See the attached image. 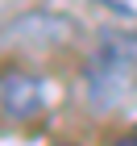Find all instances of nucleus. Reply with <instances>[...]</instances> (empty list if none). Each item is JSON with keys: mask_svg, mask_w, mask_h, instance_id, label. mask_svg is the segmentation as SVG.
<instances>
[{"mask_svg": "<svg viewBox=\"0 0 137 146\" xmlns=\"http://www.w3.org/2000/svg\"><path fill=\"white\" fill-rule=\"evenodd\" d=\"M137 84V38H108L83 67V96L96 113H108Z\"/></svg>", "mask_w": 137, "mask_h": 146, "instance_id": "f257e3e1", "label": "nucleus"}, {"mask_svg": "<svg viewBox=\"0 0 137 146\" xmlns=\"http://www.w3.org/2000/svg\"><path fill=\"white\" fill-rule=\"evenodd\" d=\"M0 109L9 113L12 121H33L37 113L46 109V88L37 75H25V71H12V75L0 79Z\"/></svg>", "mask_w": 137, "mask_h": 146, "instance_id": "f03ea898", "label": "nucleus"}]
</instances>
